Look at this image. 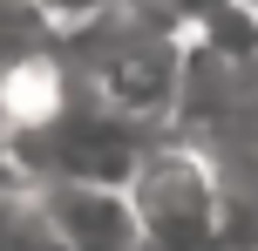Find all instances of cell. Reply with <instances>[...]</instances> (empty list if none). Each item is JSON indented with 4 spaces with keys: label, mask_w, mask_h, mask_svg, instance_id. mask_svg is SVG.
I'll return each mask as SVG.
<instances>
[{
    "label": "cell",
    "mask_w": 258,
    "mask_h": 251,
    "mask_svg": "<svg viewBox=\"0 0 258 251\" xmlns=\"http://www.w3.org/2000/svg\"><path fill=\"white\" fill-rule=\"evenodd\" d=\"M27 190L61 251H150L129 184H27Z\"/></svg>",
    "instance_id": "obj_1"
},
{
    "label": "cell",
    "mask_w": 258,
    "mask_h": 251,
    "mask_svg": "<svg viewBox=\"0 0 258 251\" xmlns=\"http://www.w3.org/2000/svg\"><path fill=\"white\" fill-rule=\"evenodd\" d=\"M34 7V21L48 27V34H75L82 21H95V14H109L116 0H27Z\"/></svg>",
    "instance_id": "obj_2"
},
{
    "label": "cell",
    "mask_w": 258,
    "mask_h": 251,
    "mask_svg": "<svg viewBox=\"0 0 258 251\" xmlns=\"http://www.w3.org/2000/svg\"><path fill=\"white\" fill-rule=\"evenodd\" d=\"M143 7H156L170 27H177V34H190V27H204L211 14H218V7H231V0H143Z\"/></svg>",
    "instance_id": "obj_3"
},
{
    "label": "cell",
    "mask_w": 258,
    "mask_h": 251,
    "mask_svg": "<svg viewBox=\"0 0 258 251\" xmlns=\"http://www.w3.org/2000/svg\"><path fill=\"white\" fill-rule=\"evenodd\" d=\"M0 184H27L21 163H14V149H7V136H0Z\"/></svg>",
    "instance_id": "obj_4"
}]
</instances>
